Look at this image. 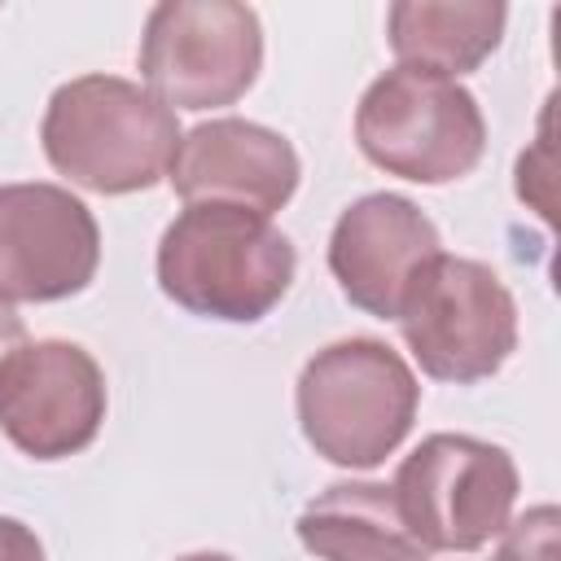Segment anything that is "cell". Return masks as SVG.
<instances>
[{
	"mask_svg": "<svg viewBox=\"0 0 561 561\" xmlns=\"http://www.w3.org/2000/svg\"><path fill=\"white\" fill-rule=\"evenodd\" d=\"M298 543L316 561H430L386 482H333L298 513Z\"/></svg>",
	"mask_w": 561,
	"mask_h": 561,
	"instance_id": "12",
	"label": "cell"
},
{
	"mask_svg": "<svg viewBox=\"0 0 561 561\" xmlns=\"http://www.w3.org/2000/svg\"><path fill=\"white\" fill-rule=\"evenodd\" d=\"M158 289L202 320L254 324L294 285V241L254 210L188 202L158 241Z\"/></svg>",
	"mask_w": 561,
	"mask_h": 561,
	"instance_id": "1",
	"label": "cell"
},
{
	"mask_svg": "<svg viewBox=\"0 0 561 561\" xmlns=\"http://www.w3.org/2000/svg\"><path fill=\"white\" fill-rule=\"evenodd\" d=\"M0 561H48L39 535L18 522V517H0Z\"/></svg>",
	"mask_w": 561,
	"mask_h": 561,
	"instance_id": "15",
	"label": "cell"
},
{
	"mask_svg": "<svg viewBox=\"0 0 561 561\" xmlns=\"http://www.w3.org/2000/svg\"><path fill=\"white\" fill-rule=\"evenodd\" d=\"M504 22L500 0H399L386 9V39L399 66L460 79L500 48Z\"/></svg>",
	"mask_w": 561,
	"mask_h": 561,
	"instance_id": "13",
	"label": "cell"
},
{
	"mask_svg": "<svg viewBox=\"0 0 561 561\" xmlns=\"http://www.w3.org/2000/svg\"><path fill=\"white\" fill-rule=\"evenodd\" d=\"M557 530H561V513L552 504H535L500 530L495 561H561Z\"/></svg>",
	"mask_w": 561,
	"mask_h": 561,
	"instance_id": "14",
	"label": "cell"
},
{
	"mask_svg": "<svg viewBox=\"0 0 561 561\" xmlns=\"http://www.w3.org/2000/svg\"><path fill=\"white\" fill-rule=\"evenodd\" d=\"M298 149L250 118H210L180 136L171 158V188L188 202H228L254 215L280 210L298 188Z\"/></svg>",
	"mask_w": 561,
	"mask_h": 561,
	"instance_id": "11",
	"label": "cell"
},
{
	"mask_svg": "<svg viewBox=\"0 0 561 561\" xmlns=\"http://www.w3.org/2000/svg\"><path fill=\"white\" fill-rule=\"evenodd\" d=\"M101 267L96 215L61 184H0V294L9 302H61Z\"/></svg>",
	"mask_w": 561,
	"mask_h": 561,
	"instance_id": "9",
	"label": "cell"
},
{
	"mask_svg": "<svg viewBox=\"0 0 561 561\" xmlns=\"http://www.w3.org/2000/svg\"><path fill=\"white\" fill-rule=\"evenodd\" d=\"M394 324L421 373L451 386L495 377L517 351V302L500 272L443 250L416 267Z\"/></svg>",
	"mask_w": 561,
	"mask_h": 561,
	"instance_id": "4",
	"label": "cell"
},
{
	"mask_svg": "<svg viewBox=\"0 0 561 561\" xmlns=\"http://www.w3.org/2000/svg\"><path fill=\"white\" fill-rule=\"evenodd\" d=\"M105 408V373L79 342H26L0 368V430L31 460H66L92 447Z\"/></svg>",
	"mask_w": 561,
	"mask_h": 561,
	"instance_id": "8",
	"label": "cell"
},
{
	"mask_svg": "<svg viewBox=\"0 0 561 561\" xmlns=\"http://www.w3.org/2000/svg\"><path fill=\"white\" fill-rule=\"evenodd\" d=\"M355 140L386 175L451 184L482 162L486 118L478 96L456 79L394 66L364 88L355 105Z\"/></svg>",
	"mask_w": 561,
	"mask_h": 561,
	"instance_id": "5",
	"label": "cell"
},
{
	"mask_svg": "<svg viewBox=\"0 0 561 561\" xmlns=\"http://www.w3.org/2000/svg\"><path fill=\"white\" fill-rule=\"evenodd\" d=\"M263 70V26L237 0H162L145 18L140 79L167 110L241 101Z\"/></svg>",
	"mask_w": 561,
	"mask_h": 561,
	"instance_id": "7",
	"label": "cell"
},
{
	"mask_svg": "<svg viewBox=\"0 0 561 561\" xmlns=\"http://www.w3.org/2000/svg\"><path fill=\"white\" fill-rule=\"evenodd\" d=\"M180 136L175 110L118 75H79L61 83L39 123L53 171L101 197L145 193L167 180Z\"/></svg>",
	"mask_w": 561,
	"mask_h": 561,
	"instance_id": "2",
	"label": "cell"
},
{
	"mask_svg": "<svg viewBox=\"0 0 561 561\" xmlns=\"http://www.w3.org/2000/svg\"><path fill=\"white\" fill-rule=\"evenodd\" d=\"M443 250L434 219L403 193L351 202L329 232V272L351 307L394 320L416 267Z\"/></svg>",
	"mask_w": 561,
	"mask_h": 561,
	"instance_id": "10",
	"label": "cell"
},
{
	"mask_svg": "<svg viewBox=\"0 0 561 561\" xmlns=\"http://www.w3.org/2000/svg\"><path fill=\"white\" fill-rule=\"evenodd\" d=\"M408 530L425 552H478L513 522L517 460L473 434H430L390 482Z\"/></svg>",
	"mask_w": 561,
	"mask_h": 561,
	"instance_id": "6",
	"label": "cell"
},
{
	"mask_svg": "<svg viewBox=\"0 0 561 561\" xmlns=\"http://www.w3.org/2000/svg\"><path fill=\"white\" fill-rule=\"evenodd\" d=\"M22 346H26V324H22L18 307L0 294V368H4Z\"/></svg>",
	"mask_w": 561,
	"mask_h": 561,
	"instance_id": "16",
	"label": "cell"
},
{
	"mask_svg": "<svg viewBox=\"0 0 561 561\" xmlns=\"http://www.w3.org/2000/svg\"><path fill=\"white\" fill-rule=\"evenodd\" d=\"M180 561H232L228 552H188V557H180Z\"/></svg>",
	"mask_w": 561,
	"mask_h": 561,
	"instance_id": "17",
	"label": "cell"
},
{
	"mask_svg": "<svg viewBox=\"0 0 561 561\" xmlns=\"http://www.w3.org/2000/svg\"><path fill=\"white\" fill-rule=\"evenodd\" d=\"M294 408L316 456L342 469H377L408 438L421 386L381 337H342L302 364Z\"/></svg>",
	"mask_w": 561,
	"mask_h": 561,
	"instance_id": "3",
	"label": "cell"
}]
</instances>
